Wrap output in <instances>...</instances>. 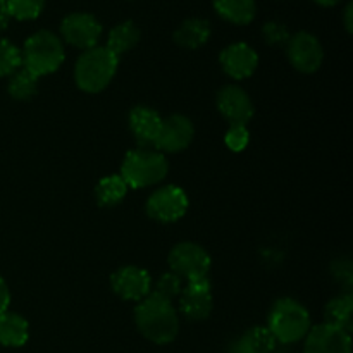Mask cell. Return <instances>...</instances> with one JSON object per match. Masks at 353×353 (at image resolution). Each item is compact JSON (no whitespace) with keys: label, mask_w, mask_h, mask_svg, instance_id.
<instances>
[{"label":"cell","mask_w":353,"mask_h":353,"mask_svg":"<svg viewBox=\"0 0 353 353\" xmlns=\"http://www.w3.org/2000/svg\"><path fill=\"white\" fill-rule=\"evenodd\" d=\"M114 293L128 302H141L152 293V278L148 271L138 265H124L110 276Z\"/></svg>","instance_id":"obj_12"},{"label":"cell","mask_w":353,"mask_h":353,"mask_svg":"<svg viewBox=\"0 0 353 353\" xmlns=\"http://www.w3.org/2000/svg\"><path fill=\"white\" fill-rule=\"evenodd\" d=\"M217 109L230 126H247L254 117V103L241 86L226 85L217 93Z\"/></svg>","instance_id":"obj_11"},{"label":"cell","mask_w":353,"mask_h":353,"mask_svg":"<svg viewBox=\"0 0 353 353\" xmlns=\"http://www.w3.org/2000/svg\"><path fill=\"white\" fill-rule=\"evenodd\" d=\"M30 338V324L23 316L6 310L0 314V345L19 348L26 345Z\"/></svg>","instance_id":"obj_18"},{"label":"cell","mask_w":353,"mask_h":353,"mask_svg":"<svg viewBox=\"0 0 353 353\" xmlns=\"http://www.w3.org/2000/svg\"><path fill=\"white\" fill-rule=\"evenodd\" d=\"M183 286H185L183 285V279L179 278V276H176L174 272L169 271V272H164V274L155 281V285L152 286V293H155V295L172 302L176 296L181 295Z\"/></svg>","instance_id":"obj_27"},{"label":"cell","mask_w":353,"mask_h":353,"mask_svg":"<svg viewBox=\"0 0 353 353\" xmlns=\"http://www.w3.org/2000/svg\"><path fill=\"white\" fill-rule=\"evenodd\" d=\"M210 38V24L209 21L192 17L186 19L178 30L174 31V41L183 48L195 50L205 45Z\"/></svg>","instance_id":"obj_19"},{"label":"cell","mask_w":353,"mask_h":353,"mask_svg":"<svg viewBox=\"0 0 353 353\" xmlns=\"http://www.w3.org/2000/svg\"><path fill=\"white\" fill-rule=\"evenodd\" d=\"M345 28H347L348 33L353 31V3H348L347 9H345Z\"/></svg>","instance_id":"obj_32"},{"label":"cell","mask_w":353,"mask_h":353,"mask_svg":"<svg viewBox=\"0 0 353 353\" xmlns=\"http://www.w3.org/2000/svg\"><path fill=\"white\" fill-rule=\"evenodd\" d=\"M193 137H195V128L192 121L181 114H174L162 119L154 148L161 154H178L192 145Z\"/></svg>","instance_id":"obj_10"},{"label":"cell","mask_w":353,"mask_h":353,"mask_svg":"<svg viewBox=\"0 0 353 353\" xmlns=\"http://www.w3.org/2000/svg\"><path fill=\"white\" fill-rule=\"evenodd\" d=\"M21 55H23V68L40 78V76L52 74L61 68L65 59L64 43L57 34L41 30L28 38Z\"/></svg>","instance_id":"obj_5"},{"label":"cell","mask_w":353,"mask_h":353,"mask_svg":"<svg viewBox=\"0 0 353 353\" xmlns=\"http://www.w3.org/2000/svg\"><path fill=\"white\" fill-rule=\"evenodd\" d=\"M265 327L276 341L292 345L307 336L312 323L309 310L302 303L293 299H279L269 312Z\"/></svg>","instance_id":"obj_3"},{"label":"cell","mask_w":353,"mask_h":353,"mask_svg":"<svg viewBox=\"0 0 353 353\" xmlns=\"http://www.w3.org/2000/svg\"><path fill=\"white\" fill-rule=\"evenodd\" d=\"M10 17L19 21L37 19L41 14L45 0H6Z\"/></svg>","instance_id":"obj_26"},{"label":"cell","mask_w":353,"mask_h":353,"mask_svg":"<svg viewBox=\"0 0 353 353\" xmlns=\"http://www.w3.org/2000/svg\"><path fill=\"white\" fill-rule=\"evenodd\" d=\"M169 172V162L164 154L155 148H138L130 150L123 161L121 178L128 188L140 190L154 186L165 179Z\"/></svg>","instance_id":"obj_4"},{"label":"cell","mask_w":353,"mask_h":353,"mask_svg":"<svg viewBox=\"0 0 353 353\" xmlns=\"http://www.w3.org/2000/svg\"><path fill=\"white\" fill-rule=\"evenodd\" d=\"M223 71L233 79L250 78L259 65V55L248 43L238 41L224 48L219 55Z\"/></svg>","instance_id":"obj_15"},{"label":"cell","mask_w":353,"mask_h":353,"mask_svg":"<svg viewBox=\"0 0 353 353\" xmlns=\"http://www.w3.org/2000/svg\"><path fill=\"white\" fill-rule=\"evenodd\" d=\"M9 21H10V14L9 10H7L6 0H0V31H3L7 26H9Z\"/></svg>","instance_id":"obj_31"},{"label":"cell","mask_w":353,"mask_h":353,"mask_svg":"<svg viewBox=\"0 0 353 353\" xmlns=\"http://www.w3.org/2000/svg\"><path fill=\"white\" fill-rule=\"evenodd\" d=\"M119 65V57L107 47H93L78 57L74 65V81L86 93H100L110 85Z\"/></svg>","instance_id":"obj_2"},{"label":"cell","mask_w":353,"mask_h":353,"mask_svg":"<svg viewBox=\"0 0 353 353\" xmlns=\"http://www.w3.org/2000/svg\"><path fill=\"white\" fill-rule=\"evenodd\" d=\"M138 41H140V30H138V26L133 21H124V23H119L110 30L105 47L114 55L121 57L128 50L137 47Z\"/></svg>","instance_id":"obj_21"},{"label":"cell","mask_w":353,"mask_h":353,"mask_svg":"<svg viewBox=\"0 0 353 353\" xmlns=\"http://www.w3.org/2000/svg\"><path fill=\"white\" fill-rule=\"evenodd\" d=\"M278 341L268 327L255 326L245 331L231 343L230 353H272Z\"/></svg>","instance_id":"obj_17"},{"label":"cell","mask_w":353,"mask_h":353,"mask_svg":"<svg viewBox=\"0 0 353 353\" xmlns=\"http://www.w3.org/2000/svg\"><path fill=\"white\" fill-rule=\"evenodd\" d=\"M353 296L352 295H340L334 296L324 309V323L331 326L341 327L347 333H352L353 321Z\"/></svg>","instance_id":"obj_22"},{"label":"cell","mask_w":353,"mask_h":353,"mask_svg":"<svg viewBox=\"0 0 353 353\" xmlns=\"http://www.w3.org/2000/svg\"><path fill=\"white\" fill-rule=\"evenodd\" d=\"M23 68V55L12 41L0 38V76H12Z\"/></svg>","instance_id":"obj_25"},{"label":"cell","mask_w":353,"mask_h":353,"mask_svg":"<svg viewBox=\"0 0 353 353\" xmlns=\"http://www.w3.org/2000/svg\"><path fill=\"white\" fill-rule=\"evenodd\" d=\"M262 34H264V40L268 45L272 47H279V45H286L290 40V31L285 24L278 23V21H269L262 28Z\"/></svg>","instance_id":"obj_28"},{"label":"cell","mask_w":353,"mask_h":353,"mask_svg":"<svg viewBox=\"0 0 353 353\" xmlns=\"http://www.w3.org/2000/svg\"><path fill=\"white\" fill-rule=\"evenodd\" d=\"M130 130L141 148L154 147L162 126V117L150 107L138 105L130 112Z\"/></svg>","instance_id":"obj_16"},{"label":"cell","mask_w":353,"mask_h":353,"mask_svg":"<svg viewBox=\"0 0 353 353\" xmlns=\"http://www.w3.org/2000/svg\"><path fill=\"white\" fill-rule=\"evenodd\" d=\"M248 141H250V133L247 126H230L224 134V143L233 152H243L248 147Z\"/></svg>","instance_id":"obj_29"},{"label":"cell","mask_w":353,"mask_h":353,"mask_svg":"<svg viewBox=\"0 0 353 353\" xmlns=\"http://www.w3.org/2000/svg\"><path fill=\"white\" fill-rule=\"evenodd\" d=\"M9 95L16 100H30L37 95L38 92V78L31 74L28 69H19L14 72L9 79Z\"/></svg>","instance_id":"obj_24"},{"label":"cell","mask_w":353,"mask_h":353,"mask_svg":"<svg viewBox=\"0 0 353 353\" xmlns=\"http://www.w3.org/2000/svg\"><path fill=\"white\" fill-rule=\"evenodd\" d=\"M134 324L138 331L155 345H168L179 333V317L169 300L150 293L138 302L134 309Z\"/></svg>","instance_id":"obj_1"},{"label":"cell","mask_w":353,"mask_h":353,"mask_svg":"<svg viewBox=\"0 0 353 353\" xmlns=\"http://www.w3.org/2000/svg\"><path fill=\"white\" fill-rule=\"evenodd\" d=\"M314 2L319 3V6H323V7H333V6H336V3H340L341 0H314Z\"/></svg>","instance_id":"obj_33"},{"label":"cell","mask_w":353,"mask_h":353,"mask_svg":"<svg viewBox=\"0 0 353 353\" xmlns=\"http://www.w3.org/2000/svg\"><path fill=\"white\" fill-rule=\"evenodd\" d=\"M61 34L65 43L81 50H90L97 47L102 37V24L92 14L74 12L62 19Z\"/></svg>","instance_id":"obj_9"},{"label":"cell","mask_w":353,"mask_h":353,"mask_svg":"<svg viewBox=\"0 0 353 353\" xmlns=\"http://www.w3.org/2000/svg\"><path fill=\"white\" fill-rule=\"evenodd\" d=\"M9 303H10L9 286H7V283L3 281V278L0 276V314H3L7 309H9Z\"/></svg>","instance_id":"obj_30"},{"label":"cell","mask_w":353,"mask_h":353,"mask_svg":"<svg viewBox=\"0 0 353 353\" xmlns=\"http://www.w3.org/2000/svg\"><path fill=\"white\" fill-rule=\"evenodd\" d=\"M286 54L293 68L305 74H312L323 65L324 48L314 34L307 31H299L290 37L286 43Z\"/></svg>","instance_id":"obj_8"},{"label":"cell","mask_w":353,"mask_h":353,"mask_svg":"<svg viewBox=\"0 0 353 353\" xmlns=\"http://www.w3.org/2000/svg\"><path fill=\"white\" fill-rule=\"evenodd\" d=\"M214 309L212 288L209 278L185 283L179 295V310L190 321H203Z\"/></svg>","instance_id":"obj_13"},{"label":"cell","mask_w":353,"mask_h":353,"mask_svg":"<svg viewBox=\"0 0 353 353\" xmlns=\"http://www.w3.org/2000/svg\"><path fill=\"white\" fill-rule=\"evenodd\" d=\"M190 207V200L185 190L179 186L168 185L161 186L159 190L152 192L147 200V214L159 223H176L186 214Z\"/></svg>","instance_id":"obj_7"},{"label":"cell","mask_w":353,"mask_h":353,"mask_svg":"<svg viewBox=\"0 0 353 353\" xmlns=\"http://www.w3.org/2000/svg\"><path fill=\"white\" fill-rule=\"evenodd\" d=\"M214 9L224 21L238 26L250 24L257 12L255 0H214Z\"/></svg>","instance_id":"obj_20"},{"label":"cell","mask_w":353,"mask_h":353,"mask_svg":"<svg viewBox=\"0 0 353 353\" xmlns=\"http://www.w3.org/2000/svg\"><path fill=\"white\" fill-rule=\"evenodd\" d=\"M128 185L121 174H110L100 179L95 186V196L99 205L114 207L123 202L124 196L128 195Z\"/></svg>","instance_id":"obj_23"},{"label":"cell","mask_w":353,"mask_h":353,"mask_svg":"<svg viewBox=\"0 0 353 353\" xmlns=\"http://www.w3.org/2000/svg\"><path fill=\"white\" fill-rule=\"evenodd\" d=\"M169 268L171 272L183 279V283L196 281L207 278L210 271V255L205 248L192 241L178 243L169 254Z\"/></svg>","instance_id":"obj_6"},{"label":"cell","mask_w":353,"mask_h":353,"mask_svg":"<svg viewBox=\"0 0 353 353\" xmlns=\"http://www.w3.org/2000/svg\"><path fill=\"white\" fill-rule=\"evenodd\" d=\"M303 353H352V336L341 327L317 324L307 333Z\"/></svg>","instance_id":"obj_14"}]
</instances>
